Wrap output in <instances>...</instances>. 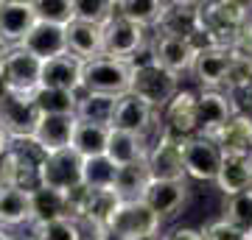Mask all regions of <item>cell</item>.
<instances>
[{
  "label": "cell",
  "instance_id": "7dc6e473",
  "mask_svg": "<svg viewBox=\"0 0 252 240\" xmlns=\"http://www.w3.org/2000/svg\"><path fill=\"white\" fill-rule=\"evenodd\" d=\"M14 240H17V238H14ZM28 240H31V238H28Z\"/></svg>",
  "mask_w": 252,
  "mask_h": 240
},
{
  "label": "cell",
  "instance_id": "ac0fdd59",
  "mask_svg": "<svg viewBox=\"0 0 252 240\" xmlns=\"http://www.w3.org/2000/svg\"><path fill=\"white\" fill-rule=\"evenodd\" d=\"M79 117L76 115H42L36 123V132L31 140L42 148V154H59L73 145V132H76Z\"/></svg>",
  "mask_w": 252,
  "mask_h": 240
},
{
  "label": "cell",
  "instance_id": "836d02e7",
  "mask_svg": "<svg viewBox=\"0 0 252 240\" xmlns=\"http://www.w3.org/2000/svg\"><path fill=\"white\" fill-rule=\"evenodd\" d=\"M73 17L107 28L118 17V0H73Z\"/></svg>",
  "mask_w": 252,
  "mask_h": 240
},
{
  "label": "cell",
  "instance_id": "ba28073f",
  "mask_svg": "<svg viewBox=\"0 0 252 240\" xmlns=\"http://www.w3.org/2000/svg\"><path fill=\"white\" fill-rule=\"evenodd\" d=\"M199 56V42L196 39H185V36H168L154 31L152 34V59L160 67L171 70L174 76H190L193 64Z\"/></svg>",
  "mask_w": 252,
  "mask_h": 240
},
{
  "label": "cell",
  "instance_id": "2e32d148",
  "mask_svg": "<svg viewBox=\"0 0 252 240\" xmlns=\"http://www.w3.org/2000/svg\"><path fill=\"white\" fill-rule=\"evenodd\" d=\"M230 64H233V48H221V45H202L190 76L202 84V89H224Z\"/></svg>",
  "mask_w": 252,
  "mask_h": 240
},
{
  "label": "cell",
  "instance_id": "f6af8a7d",
  "mask_svg": "<svg viewBox=\"0 0 252 240\" xmlns=\"http://www.w3.org/2000/svg\"><path fill=\"white\" fill-rule=\"evenodd\" d=\"M0 240H14V238H11L9 232H6V229H3V226H0Z\"/></svg>",
  "mask_w": 252,
  "mask_h": 240
},
{
  "label": "cell",
  "instance_id": "603a6c76",
  "mask_svg": "<svg viewBox=\"0 0 252 240\" xmlns=\"http://www.w3.org/2000/svg\"><path fill=\"white\" fill-rule=\"evenodd\" d=\"M224 157H244L252 160V115L250 112H238L221 132L213 137Z\"/></svg>",
  "mask_w": 252,
  "mask_h": 240
},
{
  "label": "cell",
  "instance_id": "d4e9b609",
  "mask_svg": "<svg viewBox=\"0 0 252 240\" xmlns=\"http://www.w3.org/2000/svg\"><path fill=\"white\" fill-rule=\"evenodd\" d=\"M67 51L81 62H93V59L104 56V28L73 20L67 26Z\"/></svg>",
  "mask_w": 252,
  "mask_h": 240
},
{
  "label": "cell",
  "instance_id": "d590c367",
  "mask_svg": "<svg viewBox=\"0 0 252 240\" xmlns=\"http://www.w3.org/2000/svg\"><path fill=\"white\" fill-rule=\"evenodd\" d=\"M250 87H252V56L244 48H233V64H230V73H227L224 89L230 95H238Z\"/></svg>",
  "mask_w": 252,
  "mask_h": 240
},
{
  "label": "cell",
  "instance_id": "8d00e7d4",
  "mask_svg": "<svg viewBox=\"0 0 252 240\" xmlns=\"http://www.w3.org/2000/svg\"><path fill=\"white\" fill-rule=\"evenodd\" d=\"M221 218H224L227 223H233L235 229H241L244 235H250L252 238V190L227 198L224 215H221Z\"/></svg>",
  "mask_w": 252,
  "mask_h": 240
},
{
  "label": "cell",
  "instance_id": "484cf974",
  "mask_svg": "<svg viewBox=\"0 0 252 240\" xmlns=\"http://www.w3.org/2000/svg\"><path fill=\"white\" fill-rule=\"evenodd\" d=\"M31 210H34V223H51V221H62V218H73L70 196L59 193V190H48V187L31 190Z\"/></svg>",
  "mask_w": 252,
  "mask_h": 240
},
{
  "label": "cell",
  "instance_id": "e0dca14e",
  "mask_svg": "<svg viewBox=\"0 0 252 240\" xmlns=\"http://www.w3.org/2000/svg\"><path fill=\"white\" fill-rule=\"evenodd\" d=\"M168 36H185V39H202V3L190 0H171L165 6L160 26L154 28Z\"/></svg>",
  "mask_w": 252,
  "mask_h": 240
},
{
  "label": "cell",
  "instance_id": "44dd1931",
  "mask_svg": "<svg viewBox=\"0 0 252 240\" xmlns=\"http://www.w3.org/2000/svg\"><path fill=\"white\" fill-rule=\"evenodd\" d=\"M81 79H84V62L76 59L73 53L42 62V87H48V89L81 92Z\"/></svg>",
  "mask_w": 252,
  "mask_h": 240
},
{
  "label": "cell",
  "instance_id": "b9f144b4",
  "mask_svg": "<svg viewBox=\"0 0 252 240\" xmlns=\"http://www.w3.org/2000/svg\"><path fill=\"white\" fill-rule=\"evenodd\" d=\"M93 240H126V238L118 235L115 229H95L93 232Z\"/></svg>",
  "mask_w": 252,
  "mask_h": 240
},
{
  "label": "cell",
  "instance_id": "7c38bea8",
  "mask_svg": "<svg viewBox=\"0 0 252 240\" xmlns=\"http://www.w3.org/2000/svg\"><path fill=\"white\" fill-rule=\"evenodd\" d=\"M241 109L235 104V95L227 89H202L199 92V134L216 137Z\"/></svg>",
  "mask_w": 252,
  "mask_h": 240
},
{
  "label": "cell",
  "instance_id": "1f68e13d",
  "mask_svg": "<svg viewBox=\"0 0 252 240\" xmlns=\"http://www.w3.org/2000/svg\"><path fill=\"white\" fill-rule=\"evenodd\" d=\"M115 107H118V98H112V95L81 92L76 117H79V120H84V123H98V126H109V129H112V115H115Z\"/></svg>",
  "mask_w": 252,
  "mask_h": 240
},
{
  "label": "cell",
  "instance_id": "d6986e66",
  "mask_svg": "<svg viewBox=\"0 0 252 240\" xmlns=\"http://www.w3.org/2000/svg\"><path fill=\"white\" fill-rule=\"evenodd\" d=\"M160 115L157 109H152L146 101H140L137 95L126 92L118 98V107H115V115H112V129L118 132H132V134H140V137H149L154 126V117Z\"/></svg>",
  "mask_w": 252,
  "mask_h": 240
},
{
  "label": "cell",
  "instance_id": "d6a6232c",
  "mask_svg": "<svg viewBox=\"0 0 252 240\" xmlns=\"http://www.w3.org/2000/svg\"><path fill=\"white\" fill-rule=\"evenodd\" d=\"M81 92H64V89H48L39 87L31 95L39 115H76Z\"/></svg>",
  "mask_w": 252,
  "mask_h": 240
},
{
  "label": "cell",
  "instance_id": "8fae6325",
  "mask_svg": "<svg viewBox=\"0 0 252 240\" xmlns=\"http://www.w3.org/2000/svg\"><path fill=\"white\" fill-rule=\"evenodd\" d=\"M160 132L177 140H188L199 134V92L180 89V95L160 112Z\"/></svg>",
  "mask_w": 252,
  "mask_h": 240
},
{
  "label": "cell",
  "instance_id": "f546056e",
  "mask_svg": "<svg viewBox=\"0 0 252 240\" xmlns=\"http://www.w3.org/2000/svg\"><path fill=\"white\" fill-rule=\"evenodd\" d=\"M165 0H118V17L129 20L135 26L154 31L165 14Z\"/></svg>",
  "mask_w": 252,
  "mask_h": 240
},
{
  "label": "cell",
  "instance_id": "60d3db41",
  "mask_svg": "<svg viewBox=\"0 0 252 240\" xmlns=\"http://www.w3.org/2000/svg\"><path fill=\"white\" fill-rule=\"evenodd\" d=\"M162 240H205V232L190 229V226H177V229L165 232Z\"/></svg>",
  "mask_w": 252,
  "mask_h": 240
},
{
  "label": "cell",
  "instance_id": "f1b7e54d",
  "mask_svg": "<svg viewBox=\"0 0 252 240\" xmlns=\"http://www.w3.org/2000/svg\"><path fill=\"white\" fill-rule=\"evenodd\" d=\"M216 187L227 198L252 190V160H244V157H224V165L219 170Z\"/></svg>",
  "mask_w": 252,
  "mask_h": 240
},
{
  "label": "cell",
  "instance_id": "7a4b0ae2",
  "mask_svg": "<svg viewBox=\"0 0 252 240\" xmlns=\"http://www.w3.org/2000/svg\"><path fill=\"white\" fill-rule=\"evenodd\" d=\"M135 76H132V95L146 101L152 109L162 112L177 95H180V76H174L171 70H165L152 59V45L135 62Z\"/></svg>",
  "mask_w": 252,
  "mask_h": 240
},
{
  "label": "cell",
  "instance_id": "7bdbcfd3",
  "mask_svg": "<svg viewBox=\"0 0 252 240\" xmlns=\"http://www.w3.org/2000/svg\"><path fill=\"white\" fill-rule=\"evenodd\" d=\"M9 53H11V48L6 42H0V73H3V64H6V59H9Z\"/></svg>",
  "mask_w": 252,
  "mask_h": 240
},
{
  "label": "cell",
  "instance_id": "3957f363",
  "mask_svg": "<svg viewBox=\"0 0 252 240\" xmlns=\"http://www.w3.org/2000/svg\"><path fill=\"white\" fill-rule=\"evenodd\" d=\"M132 76H135V64L132 62L98 56L93 62H84L81 92H95V95L121 98L126 92H132Z\"/></svg>",
  "mask_w": 252,
  "mask_h": 240
},
{
  "label": "cell",
  "instance_id": "5bb4252c",
  "mask_svg": "<svg viewBox=\"0 0 252 240\" xmlns=\"http://www.w3.org/2000/svg\"><path fill=\"white\" fill-rule=\"evenodd\" d=\"M39 112H36L34 101L31 98H20V95H3L0 98V126L6 129L14 142L20 140H31L39 123Z\"/></svg>",
  "mask_w": 252,
  "mask_h": 240
},
{
  "label": "cell",
  "instance_id": "6da1fadb",
  "mask_svg": "<svg viewBox=\"0 0 252 240\" xmlns=\"http://www.w3.org/2000/svg\"><path fill=\"white\" fill-rule=\"evenodd\" d=\"M252 31V3L241 0H213L202 3V45L241 48Z\"/></svg>",
  "mask_w": 252,
  "mask_h": 240
},
{
  "label": "cell",
  "instance_id": "4dcf8cb0",
  "mask_svg": "<svg viewBox=\"0 0 252 240\" xmlns=\"http://www.w3.org/2000/svg\"><path fill=\"white\" fill-rule=\"evenodd\" d=\"M152 185V170H149V160L146 162H135V165H126L118 168V179H115V190L124 201H137L143 198L146 187Z\"/></svg>",
  "mask_w": 252,
  "mask_h": 240
},
{
  "label": "cell",
  "instance_id": "277c9868",
  "mask_svg": "<svg viewBox=\"0 0 252 240\" xmlns=\"http://www.w3.org/2000/svg\"><path fill=\"white\" fill-rule=\"evenodd\" d=\"M73 201V218L79 223H87L93 232L95 229H109L112 218H115L118 207L124 204V198L118 196L115 187L107 190H90V187H81L70 196Z\"/></svg>",
  "mask_w": 252,
  "mask_h": 240
},
{
  "label": "cell",
  "instance_id": "30bf717a",
  "mask_svg": "<svg viewBox=\"0 0 252 240\" xmlns=\"http://www.w3.org/2000/svg\"><path fill=\"white\" fill-rule=\"evenodd\" d=\"M160 226H162V218L146 204L143 198H137V201H124V204L118 207L109 229H115L126 240H137V238H154V235H160Z\"/></svg>",
  "mask_w": 252,
  "mask_h": 240
},
{
  "label": "cell",
  "instance_id": "74e56055",
  "mask_svg": "<svg viewBox=\"0 0 252 240\" xmlns=\"http://www.w3.org/2000/svg\"><path fill=\"white\" fill-rule=\"evenodd\" d=\"M115 179H118V168L109 162V157L84 160V187L107 190V187H115Z\"/></svg>",
  "mask_w": 252,
  "mask_h": 240
},
{
  "label": "cell",
  "instance_id": "83f0119b",
  "mask_svg": "<svg viewBox=\"0 0 252 240\" xmlns=\"http://www.w3.org/2000/svg\"><path fill=\"white\" fill-rule=\"evenodd\" d=\"M109 126H98V123H76L73 132V151L79 154L81 160H95V157H107V145H109Z\"/></svg>",
  "mask_w": 252,
  "mask_h": 240
},
{
  "label": "cell",
  "instance_id": "ffe728a7",
  "mask_svg": "<svg viewBox=\"0 0 252 240\" xmlns=\"http://www.w3.org/2000/svg\"><path fill=\"white\" fill-rule=\"evenodd\" d=\"M23 51L36 56L39 62H51L59 56L70 53L67 51V26H54V23H36L34 31L26 36V42L20 45Z\"/></svg>",
  "mask_w": 252,
  "mask_h": 240
},
{
  "label": "cell",
  "instance_id": "9a60e30c",
  "mask_svg": "<svg viewBox=\"0 0 252 240\" xmlns=\"http://www.w3.org/2000/svg\"><path fill=\"white\" fill-rule=\"evenodd\" d=\"M149 170H152V179H160V182H185L188 173L182 160V140L160 132V140L152 142V151H149Z\"/></svg>",
  "mask_w": 252,
  "mask_h": 240
},
{
  "label": "cell",
  "instance_id": "7402d4cb",
  "mask_svg": "<svg viewBox=\"0 0 252 240\" xmlns=\"http://www.w3.org/2000/svg\"><path fill=\"white\" fill-rule=\"evenodd\" d=\"M185 198H188V185L185 182H160V179H152V185L146 187V193H143V201L160 215L162 221L174 218V215L180 213Z\"/></svg>",
  "mask_w": 252,
  "mask_h": 240
},
{
  "label": "cell",
  "instance_id": "ab89813d",
  "mask_svg": "<svg viewBox=\"0 0 252 240\" xmlns=\"http://www.w3.org/2000/svg\"><path fill=\"white\" fill-rule=\"evenodd\" d=\"M205 240H252L250 235H244L241 229H235L233 223H227L224 218L207 223L205 229Z\"/></svg>",
  "mask_w": 252,
  "mask_h": 240
},
{
  "label": "cell",
  "instance_id": "4fadbf2b",
  "mask_svg": "<svg viewBox=\"0 0 252 240\" xmlns=\"http://www.w3.org/2000/svg\"><path fill=\"white\" fill-rule=\"evenodd\" d=\"M36 23L34 0H0V42L20 48Z\"/></svg>",
  "mask_w": 252,
  "mask_h": 240
},
{
  "label": "cell",
  "instance_id": "cb8c5ba5",
  "mask_svg": "<svg viewBox=\"0 0 252 240\" xmlns=\"http://www.w3.org/2000/svg\"><path fill=\"white\" fill-rule=\"evenodd\" d=\"M152 151V142L149 137L132 132H109V145H107V157L115 168H126V165H135V162H146Z\"/></svg>",
  "mask_w": 252,
  "mask_h": 240
},
{
  "label": "cell",
  "instance_id": "52a82bcc",
  "mask_svg": "<svg viewBox=\"0 0 252 240\" xmlns=\"http://www.w3.org/2000/svg\"><path fill=\"white\" fill-rule=\"evenodd\" d=\"M152 34L154 31H146V28L135 26V23H129L124 17H115L104 28V56L135 62L137 56L152 45Z\"/></svg>",
  "mask_w": 252,
  "mask_h": 240
},
{
  "label": "cell",
  "instance_id": "f35d334b",
  "mask_svg": "<svg viewBox=\"0 0 252 240\" xmlns=\"http://www.w3.org/2000/svg\"><path fill=\"white\" fill-rule=\"evenodd\" d=\"M34 11L39 23L54 26H70L73 20V0H34Z\"/></svg>",
  "mask_w": 252,
  "mask_h": 240
},
{
  "label": "cell",
  "instance_id": "9c48e42d",
  "mask_svg": "<svg viewBox=\"0 0 252 240\" xmlns=\"http://www.w3.org/2000/svg\"><path fill=\"white\" fill-rule=\"evenodd\" d=\"M0 76H3L6 89L11 95L31 98L36 89L42 87V62L36 56H31L28 51H23V48H11Z\"/></svg>",
  "mask_w": 252,
  "mask_h": 240
},
{
  "label": "cell",
  "instance_id": "8992f818",
  "mask_svg": "<svg viewBox=\"0 0 252 240\" xmlns=\"http://www.w3.org/2000/svg\"><path fill=\"white\" fill-rule=\"evenodd\" d=\"M182 160H185V173L188 179L196 182H213L216 185L219 170L224 165V154L219 148V142L205 134H193L188 140H182Z\"/></svg>",
  "mask_w": 252,
  "mask_h": 240
},
{
  "label": "cell",
  "instance_id": "bcb514c9",
  "mask_svg": "<svg viewBox=\"0 0 252 240\" xmlns=\"http://www.w3.org/2000/svg\"><path fill=\"white\" fill-rule=\"evenodd\" d=\"M137 240H162V235H154V238H137Z\"/></svg>",
  "mask_w": 252,
  "mask_h": 240
},
{
  "label": "cell",
  "instance_id": "5b68a950",
  "mask_svg": "<svg viewBox=\"0 0 252 240\" xmlns=\"http://www.w3.org/2000/svg\"><path fill=\"white\" fill-rule=\"evenodd\" d=\"M39 187L73 196L76 190L84 187V160L73 148L59 154H48L42 160V168H39Z\"/></svg>",
  "mask_w": 252,
  "mask_h": 240
},
{
  "label": "cell",
  "instance_id": "4316f807",
  "mask_svg": "<svg viewBox=\"0 0 252 240\" xmlns=\"http://www.w3.org/2000/svg\"><path fill=\"white\" fill-rule=\"evenodd\" d=\"M34 223V210H31V190L23 187H0V226H23Z\"/></svg>",
  "mask_w": 252,
  "mask_h": 240
},
{
  "label": "cell",
  "instance_id": "e575fe53",
  "mask_svg": "<svg viewBox=\"0 0 252 240\" xmlns=\"http://www.w3.org/2000/svg\"><path fill=\"white\" fill-rule=\"evenodd\" d=\"M31 240H84V232L76 218H62L51 223H34Z\"/></svg>",
  "mask_w": 252,
  "mask_h": 240
},
{
  "label": "cell",
  "instance_id": "ee69618b",
  "mask_svg": "<svg viewBox=\"0 0 252 240\" xmlns=\"http://www.w3.org/2000/svg\"><path fill=\"white\" fill-rule=\"evenodd\" d=\"M241 48H244V51H247V53L252 56V31H250V36H247V42H244Z\"/></svg>",
  "mask_w": 252,
  "mask_h": 240
}]
</instances>
